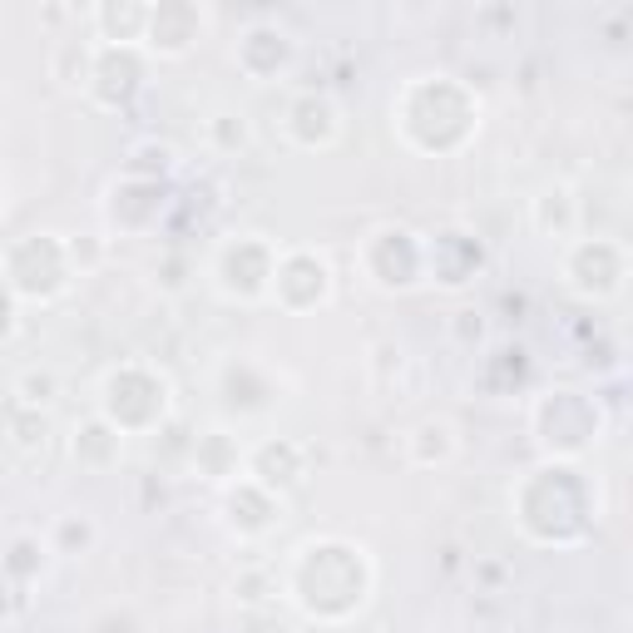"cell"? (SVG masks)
<instances>
[{
    "label": "cell",
    "mask_w": 633,
    "mask_h": 633,
    "mask_svg": "<svg viewBox=\"0 0 633 633\" xmlns=\"http://www.w3.org/2000/svg\"><path fill=\"white\" fill-rule=\"evenodd\" d=\"M604 426H609V416H604L599 397H584L574 387H555L535 401V436L549 461H574V455H584L589 446L604 440Z\"/></svg>",
    "instance_id": "6da1fadb"
},
{
    "label": "cell",
    "mask_w": 633,
    "mask_h": 633,
    "mask_svg": "<svg viewBox=\"0 0 633 633\" xmlns=\"http://www.w3.org/2000/svg\"><path fill=\"white\" fill-rule=\"evenodd\" d=\"M564 282L589 302H609L629 282V247L619 238H580L564 253Z\"/></svg>",
    "instance_id": "7a4b0ae2"
},
{
    "label": "cell",
    "mask_w": 633,
    "mask_h": 633,
    "mask_svg": "<svg viewBox=\"0 0 633 633\" xmlns=\"http://www.w3.org/2000/svg\"><path fill=\"white\" fill-rule=\"evenodd\" d=\"M555 218H559V238L574 233V198H569V188H549V194L535 198V223L545 233L555 228Z\"/></svg>",
    "instance_id": "3957f363"
},
{
    "label": "cell",
    "mask_w": 633,
    "mask_h": 633,
    "mask_svg": "<svg viewBox=\"0 0 633 633\" xmlns=\"http://www.w3.org/2000/svg\"><path fill=\"white\" fill-rule=\"evenodd\" d=\"M54 397V376L50 372H40V376H25V381H21V401H25V406H45V401H50Z\"/></svg>",
    "instance_id": "277c9868"
}]
</instances>
